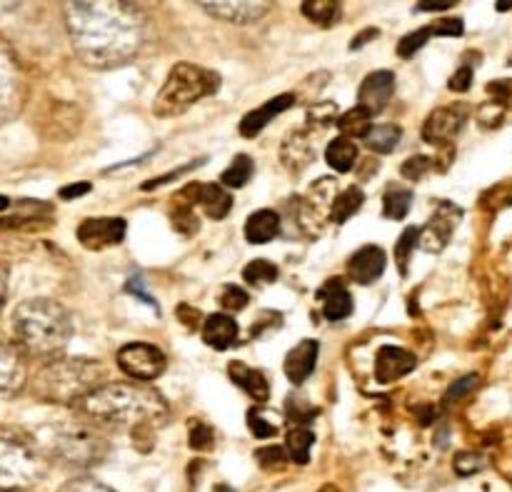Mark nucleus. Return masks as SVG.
<instances>
[{"mask_svg":"<svg viewBox=\"0 0 512 492\" xmlns=\"http://www.w3.org/2000/svg\"><path fill=\"white\" fill-rule=\"evenodd\" d=\"M63 15L75 55L93 70L123 68L145 43V15L133 3H65Z\"/></svg>","mask_w":512,"mask_h":492,"instance_id":"f257e3e1","label":"nucleus"},{"mask_svg":"<svg viewBox=\"0 0 512 492\" xmlns=\"http://www.w3.org/2000/svg\"><path fill=\"white\" fill-rule=\"evenodd\" d=\"M75 410L93 423L120 428H148L168 418L163 395L138 383H103L80 400Z\"/></svg>","mask_w":512,"mask_h":492,"instance_id":"f03ea898","label":"nucleus"},{"mask_svg":"<svg viewBox=\"0 0 512 492\" xmlns=\"http://www.w3.org/2000/svg\"><path fill=\"white\" fill-rule=\"evenodd\" d=\"M73 330V315L58 300H23L13 313L15 343L28 358H38L43 363L63 355L73 338Z\"/></svg>","mask_w":512,"mask_h":492,"instance_id":"7ed1b4c3","label":"nucleus"},{"mask_svg":"<svg viewBox=\"0 0 512 492\" xmlns=\"http://www.w3.org/2000/svg\"><path fill=\"white\" fill-rule=\"evenodd\" d=\"M33 440L40 453L68 468H93L108 455V438L100 425L80 413L78 418L48 423Z\"/></svg>","mask_w":512,"mask_h":492,"instance_id":"20e7f679","label":"nucleus"},{"mask_svg":"<svg viewBox=\"0 0 512 492\" xmlns=\"http://www.w3.org/2000/svg\"><path fill=\"white\" fill-rule=\"evenodd\" d=\"M100 385H103V365L98 360L65 358V355L45 360L30 378V390L35 398L68 408H75Z\"/></svg>","mask_w":512,"mask_h":492,"instance_id":"39448f33","label":"nucleus"},{"mask_svg":"<svg viewBox=\"0 0 512 492\" xmlns=\"http://www.w3.org/2000/svg\"><path fill=\"white\" fill-rule=\"evenodd\" d=\"M220 90V75L195 63H175L165 78L163 88L153 100V115L178 118L193 108L198 100L210 98Z\"/></svg>","mask_w":512,"mask_h":492,"instance_id":"423d86ee","label":"nucleus"},{"mask_svg":"<svg viewBox=\"0 0 512 492\" xmlns=\"http://www.w3.org/2000/svg\"><path fill=\"white\" fill-rule=\"evenodd\" d=\"M45 475V455L33 438L0 425V492H25Z\"/></svg>","mask_w":512,"mask_h":492,"instance_id":"0eeeda50","label":"nucleus"},{"mask_svg":"<svg viewBox=\"0 0 512 492\" xmlns=\"http://www.w3.org/2000/svg\"><path fill=\"white\" fill-rule=\"evenodd\" d=\"M28 103V78L13 45L0 33V125H8Z\"/></svg>","mask_w":512,"mask_h":492,"instance_id":"6e6552de","label":"nucleus"},{"mask_svg":"<svg viewBox=\"0 0 512 492\" xmlns=\"http://www.w3.org/2000/svg\"><path fill=\"white\" fill-rule=\"evenodd\" d=\"M163 350L150 343H128L118 350V368L135 383H153L165 373Z\"/></svg>","mask_w":512,"mask_h":492,"instance_id":"1a4fd4ad","label":"nucleus"},{"mask_svg":"<svg viewBox=\"0 0 512 492\" xmlns=\"http://www.w3.org/2000/svg\"><path fill=\"white\" fill-rule=\"evenodd\" d=\"M468 123V105L450 103L443 108H435L423 123V140L430 145L453 143L460 130Z\"/></svg>","mask_w":512,"mask_h":492,"instance_id":"9d476101","label":"nucleus"},{"mask_svg":"<svg viewBox=\"0 0 512 492\" xmlns=\"http://www.w3.org/2000/svg\"><path fill=\"white\" fill-rule=\"evenodd\" d=\"M173 200L175 203L190 205V208L200 205L203 213L213 220H223L230 213V208H233V198H230L228 188H223L220 183H190Z\"/></svg>","mask_w":512,"mask_h":492,"instance_id":"9b49d317","label":"nucleus"},{"mask_svg":"<svg viewBox=\"0 0 512 492\" xmlns=\"http://www.w3.org/2000/svg\"><path fill=\"white\" fill-rule=\"evenodd\" d=\"M460 215L463 213H460L458 205L440 203L433 218L425 223V228H420V248L428 250V253H440L453 238Z\"/></svg>","mask_w":512,"mask_h":492,"instance_id":"f8f14e48","label":"nucleus"},{"mask_svg":"<svg viewBox=\"0 0 512 492\" xmlns=\"http://www.w3.org/2000/svg\"><path fill=\"white\" fill-rule=\"evenodd\" d=\"M28 383V355L0 333V393H18Z\"/></svg>","mask_w":512,"mask_h":492,"instance_id":"ddd939ff","label":"nucleus"},{"mask_svg":"<svg viewBox=\"0 0 512 492\" xmlns=\"http://www.w3.org/2000/svg\"><path fill=\"white\" fill-rule=\"evenodd\" d=\"M125 230H128V223L123 218H88L78 225L75 235L83 248L103 250L123 243Z\"/></svg>","mask_w":512,"mask_h":492,"instance_id":"4468645a","label":"nucleus"},{"mask_svg":"<svg viewBox=\"0 0 512 492\" xmlns=\"http://www.w3.org/2000/svg\"><path fill=\"white\" fill-rule=\"evenodd\" d=\"M395 93V75L390 70H375L360 83L358 108L368 110L370 115L383 113Z\"/></svg>","mask_w":512,"mask_h":492,"instance_id":"2eb2a0df","label":"nucleus"},{"mask_svg":"<svg viewBox=\"0 0 512 492\" xmlns=\"http://www.w3.org/2000/svg\"><path fill=\"white\" fill-rule=\"evenodd\" d=\"M415 365H418V358L410 350L383 345L378 350V358H375V380L380 385H390L395 380L405 378L408 373H413Z\"/></svg>","mask_w":512,"mask_h":492,"instance_id":"dca6fc26","label":"nucleus"},{"mask_svg":"<svg viewBox=\"0 0 512 492\" xmlns=\"http://www.w3.org/2000/svg\"><path fill=\"white\" fill-rule=\"evenodd\" d=\"M280 160L290 173H303L308 165L315 160V128L293 130L288 138L283 140L280 148Z\"/></svg>","mask_w":512,"mask_h":492,"instance_id":"f3484780","label":"nucleus"},{"mask_svg":"<svg viewBox=\"0 0 512 492\" xmlns=\"http://www.w3.org/2000/svg\"><path fill=\"white\" fill-rule=\"evenodd\" d=\"M385 265H388L385 250L378 245H365L348 260V273L358 285H373L375 280L383 278Z\"/></svg>","mask_w":512,"mask_h":492,"instance_id":"a211bd4d","label":"nucleus"},{"mask_svg":"<svg viewBox=\"0 0 512 492\" xmlns=\"http://www.w3.org/2000/svg\"><path fill=\"white\" fill-rule=\"evenodd\" d=\"M200 8L205 10L208 15L213 18L225 20V23H233V25H250V23H258L265 13L270 10V3H200Z\"/></svg>","mask_w":512,"mask_h":492,"instance_id":"6ab92c4d","label":"nucleus"},{"mask_svg":"<svg viewBox=\"0 0 512 492\" xmlns=\"http://www.w3.org/2000/svg\"><path fill=\"white\" fill-rule=\"evenodd\" d=\"M293 105H295V93H283L278 95V98L268 100L265 105H258L255 110H250V113L243 115V120H240V135H243V138H255L258 133H263L265 125H268L275 115L285 113V110L293 108Z\"/></svg>","mask_w":512,"mask_h":492,"instance_id":"aec40b11","label":"nucleus"},{"mask_svg":"<svg viewBox=\"0 0 512 492\" xmlns=\"http://www.w3.org/2000/svg\"><path fill=\"white\" fill-rule=\"evenodd\" d=\"M320 355V343L318 340H303V343L295 345L288 355H285V375L293 385H303L305 380L313 375L315 365H318Z\"/></svg>","mask_w":512,"mask_h":492,"instance_id":"412c9836","label":"nucleus"},{"mask_svg":"<svg viewBox=\"0 0 512 492\" xmlns=\"http://www.w3.org/2000/svg\"><path fill=\"white\" fill-rule=\"evenodd\" d=\"M318 298L323 300V315L330 323H340V320L350 318L353 313V295L343 285V280L333 278L318 290Z\"/></svg>","mask_w":512,"mask_h":492,"instance_id":"4be33fe9","label":"nucleus"},{"mask_svg":"<svg viewBox=\"0 0 512 492\" xmlns=\"http://www.w3.org/2000/svg\"><path fill=\"white\" fill-rule=\"evenodd\" d=\"M228 375L240 390H245V393H248L250 398L255 400V403H260V405L268 403L270 385H268V380H265V375L260 373V370H255V368H250V365L233 360V363L228 365Z\"/></svg>","mask_w":512,"mask_h":492,"instance_id":"5701e85b","label":"nucleus"},{"mask_svg":"<svg viewBox=\"0 0 512 492\" xmlns=\"http://www.w3.org/2000/svg\"><path fill=\"white\" fill-rule=\"evenodd\" d=\"M203 340L213 350L233 348L235 340H238V323L228 313L208 315L203 323Z\"/></svg>","mask_w":512,"mask_h":492,"instance_id":"b1692460","label":"nucleus"},{"mask_svg":"<svg viewBox=\"0 0 512 492\" xmlns=\"http://www.w3.org/2000/svg\"><path fill=\"white\" fill-rule=\"evenodd\" d=\"M280 225H283V218H280L275 210H258V213L250 215L248 223H245V240L253 245L270 243V240L280 233Z\"/></svg>","mask_w":512,"mask_h":492,"instance_id":"393cba45","label":"nucleus"},{"mask_svg":"<svg viewBox=\"0 0 512 492\" xmlns=\"http://www.w3.org/2000/svg\"><path fill=\"white\" fill-rule=\"evenodd\" d=\"M365 203V193L358 188V185H350V188H345L343 193L335 195L333 198V205H330V223L335 225H345L348 223L353 215L360 213V208H363Z\"/></svg>","mask_w":512,"mask_h":492,"instance_id":"a878e982","label":"nucleus"},{"mask_svg":"<svg viewBox=\"0 0 512 492\" xmlns=\"http://www.w3.org/2000/svg\"><path fill=\"white\" fill-rule=\"evenodd\" d=\"M325 160H328V165L335 173H350L353 165L358 163V145L340 135V138L328 143V148H325Z\"/></svg>","mask_w":512,"mask_h":492,"instance_id":"bb28decb","label":"nucleus"},{"mask_svg":"<svg viewBox=\"0 0 512 492\" xmlns=\"http://www.w3.org/2000/svg\"><path fill=\"white\" fill-rule=\"evenodd\" d=\"M300 10L310 23L320 25V28H333L343 15V5L338 0H305Z\"/></svg>","mask_w":512,"mask_h":492,"instance_id":"cd10ccee","label":"nucleus"},{"mask_svg":"<svg viewBox=\"0 0 512 492\" xmlns=\"http://www.w3.org/2000/svg\"><path fill=\"white\" fill-rule=\"evenodd\" d=\"M340 128V133H343V138L348 140H355V138H368L370 130H373V115L368 113V110L358 108L355 105L353 110H348V113H343L338 118V123H335Z\"/></svg>","mask_w":512,"mask_h":492,"instance_id":"c85d7f7f","label":"nucleus"},{"mask_svg":"<svg viewBox=\"0 0 512 492\" xmlns=\"http://www.w3.org/2000/svg\"><path fill=\"white\" fill-rule=\"evenodd\" d=\"M315 445V433L308 428H298L295 425L293 430L285 438V450H288V458L293 460L295 465H308L310 463V450Z\"/></svg>","mask_w":512,"mask_h":492,"instance_id":"c756f323","label":"nucleus"},{"mask_svg":"<svg viewBox=\"0 0 512 492\" xmlns=\"http://www.w3.org/2000/svg\"><path fill=\"white\" fill-rule=\"evenodd\" d=\"M400 138H403V130H400V125L380 123V125H373L370 135L365 138V145H368L373 153L388 155V153H393L395 145L400 143Z\"/></svg>","mask_w":512,"mask_h":492,"instance_id":"7c9ffc66","label":"nucleus"},{"mask_svg":"<svg viewBox=\"0 0 512 492\" xmlns=\"http://www.w3.org/2000/svg\"><path fill=\"white\" fill-rule=\"evenodd\" d=\"M413 205V190L400 188V185H390L383 195V213L390 220H403L410 213Z\"/></svg>","mask_w":512,"mask_h":492,"instance_id":"2f4dec72","label":"nucleus"},{"mask_svg":"<svg viewBox=\"0 0 512 492\" xmlns=\"http://www.w3.org/2000/svg\"><path fill=\"white\" fill-rule=\"evenodd\" d=\"M253 170V158L250 155H238V158H233L230 168L220 175V185L233 190L245 188L250 183V178H253Z\"/></svg>","mask_w":512,"mask_h":492,"instance_id":"473e14b6","label":"nucleus"},{"mask_svg":"<svg viewBox=\"0 0 512 492\" xmlns=\"http://www.w3.org/2000/svg\"><path fill=\"white\" fill-rule=\"evenodd\" d=\"M420 245V228L410 225V228L403 230V235L395 243V263H398V273L408 275V265H410V255L415 253V248Z\"/></svg>","mask_w":512,"mask_h":492,"instance_id":"72a5a7b5","label":"nucleus"},{"mask_svg":"<svg viewBox=\"0 0 512 492\" xmlns=\"http://www.w3.org/2000/svg\"><path fill=\"white\" fill-rule=\"evenodd\" d=\"M278 275H280L278 268H275L270 260H253V263L245 265V270H243L245 283L260 285V288H263V285L275 283V280H278Z\"/></svg>","mask_w":512,"mask_h":492,"instance_id":"f704fd0d","label":"nucleus"},{"mask_svg":"<svg viewBox=\"0 0 512 492\" xmlns=\"http://www.w3.org/2000/svg\"><path fill=\"white\" fill-rule=\"evenodd\" d=\"M248 428L250 433H253V438L258 440H268V438H275L280 430L278 423H273V420H268V413H265V408H253L248 413Z\"/></svg>","mask_w":512,"mask_h":492,"instance_id":"c9c22d12","label":"nucleus"},{"mask_svg":"<svg viewBox=\"0 0 512 492\" xmlns=\"http://www.w3.org/2000/svg\"><path fill=\"white\" fill-rule=\"evenodd\" d=\"M288 460V450L280 448V445H268V448L255 450V463L263 470H283Z\"/></svg>","mask_w":512,"mask_h":492,"instance_id":"e433bc0d","label":"nucleus"},{"mask_svg":"<svg viewBox=\"0 0 512 492\" xmlns=\"http://www.w3.org/2000/svg\"><path fill=\"white\" fill-rule=\"evenodd\" d=\"M430 35H433V28H420V30H413V33L403 35L398 43L400 58H413V55L418 53L425 43H428Z\"/></svg>","mask_w":512,"mask_h":492,"instance_id":"4c0bfd02","label":"nucleus"},{"mask_svg":"<svg viewBox=\"0 0 512 492\" xmlns=\"http://www.w3.org/2000/svg\"><path fill=\"white\" fill-rule=\"evenodd\" d=\"M338 123V108L335 103H315L308 110V125L310 128H328V125Z\"/></svg>","mask_w":512,"mask_h":492,"instance_id":"58836bf2","label":"nucleus"},{"mask_svg":"<svg viewBox=\"0 0 512 492\" xmlns=\"http://www.w3.org/2000/svg\"><path fill=\"white\" fill-rule=\"evenodd\" d=\"M430 170H433V160H430L428 155H413V158L405 160L403 168H400V173H403V178L418 183V180L425 178Z\"/></svg>","mask_w":512,"mask_h":492,"instance_id":"ea45409f","label":"nucleus"},{"mask_svg":"<svg viewBox=\"0 0 512 492\" xmlns=\"http://www.w3.org/2000/svg\"><path fill=\"white\" fill-rule=\"evenodd\" d=\"M478 385H480V375H475V373L463 375V378L455 380V383L450 385L448 393H445V400H443V403H445V405H450V403H455V400H463L465 395L473 393V390L478 388Z\"/></svg>","mask_w":512,"mask_h":492,"instance_id":"a19ab883","label":"nucleus"},{"mask_svg":"<svg viewBox=\"0 0 512 492\" xmlns=\"http://www.w3.org/2000/svg\"><path fill=\"white\" fill-rule=\"evenodd\" d=\"M248 303L250 298L243 288H238V285H225L223 295H220V305H223L228 313H240V310H245Z\"/></svg>","mask_w":512,"mask_h":492,"instance_id":"79ce46f5","label":"nucleus"},{"mask_svg":"<svg viewBox=\"0 0 512 492\" xmlns=\"http://www.w3.org/2000/svg\"><path fill=\"white\" fill-rule=\"evenodd\" d=\"M453 465H455V473H458L460 478H470V475L480 473V470L485 468V460L483 455L478 453H458L455 455Z\"/></svg>","mask_w":512,"mask_h":492,"instance_id":"37998d69","label":"nucleus"},{"mask_svg":"<svg viewBox=\"0 0 512 492\" xmlns=\"http://www.w3.org/2000/svg\"><path fill=\"white\" fill-rule=\"evenodd\" d=\"M213 445H215L213 428L205 423H193V428H190V448L198 450V453H205V450H210Z\"/></svg>","mask_w":512,"mask_h":492,"instance_id":"c03bdc74","label":"nucleus"},{"mask_svg":"<svg viewBox=\"0 0 512 492\" xmlns=\"http://www.w3.org/2000/svg\"><path fill=\"white\" fill-rule=\"evenodd\" d=\"M60 492H113L108 485H103L95 478H75L70 483H65Z\"/></svg>","mask_w":512,"mask_h":492,"instance_id":"a18cd8bd","label":"nucleus"},{"mask_svg":"<svg viewBox=\"0 0 512 492\" xmlns=\"http://www.w3.org/2000/svg\"><path fill=\"white\" fill-rule=\"evenodd\" d=\"M473 75H475L473 65L463 63L458 68V73H455L453 78H450L448 88L453 90V93H465V90H470V85H473Z\"/></svg>","mask_w":512,"mask_h":492,"instance_id":"49530a36","label":"nucleus"},{"mask_svg":"<svg viewBox=\"0 0 512 492\" xmlns=\"http://www.w3.org/2000/svg\"><path fill=\"white\" fill-rule=\"evenodd\" d=\"M195 165H200V163H188V165H183V168H178V170H170V173H165V175H158V178H150V180H145V183H143V190H145V193H150V190L160 188V185H165V183H173V180H178L180 175L190 173V170H193Z\"/></svg>","mask_w":512,"mask_h":492,"instance_id":"de8ad7c7","label":"nucleus"},{"mask_svg":"<svg viewBox=\"0 0 512 492\" xmlns=\"http://www.w3.org/2000/svg\"><path fill=\"white\" fill-rule=\"evenodd\" d=\"M465 33V23L460 18H445L433 25V35H450V38H460Z\"/></svg>","mask_w":512,"mask_h":492,"instance_id":"09e8293b","label":"nucleus"},{"mask_svg":"<svg viewBox=\"0 0 512 492\" xmlns=\"http://www.w3.org/2000/svg\"><path fill=\"white\" fill-rule=\"evenodd\" d=\"M488 90L498 98V105L512 103V80H495V83L488 85Z\"/></svg>","mask_w":512,"mask_h":492,"instance_id":"8fccbe9b","label":"nucleus"},{"mask_svg":"<svg viewBox=\"0 0 512 492\" xmlns=\"http://www.w3.org/2000/svg\"><path fill=\"white\" fill-rule=\"evenodd\" d=\"M10 295V268L5 263H0V313H3L5 303H8Z\"/></svg>","mask_w":512,"mask_h":492,"instance_id":"3c124183","label":"nucleus"},{"mask_svg":"<svg viewBox=\"0 0 512 492\" xmlns=\"http://www.w3.org/2000/svg\"><path fill=\"white\" fill-rule=\"evenodd\" d=\"M125 290H128V293H133V295H138V298L145 300V303H148L153 310H158V305H155V300L150 298L148 293H145V288H143V283H140V278L128 280V285H125Z\"/></svg>","mask_w":512,"mask_h":492,"instance_id":"603ef678","label":"nucleus"},{"mask_svg":"<svg viewBox=\"0 0 512 492\" xmlns=\"http://www.w3.org/2000/svg\"><path fill=\"white\" fill-rule=\"evenodd\" d=\"M453 5L458 3H455V0H420L418 10H423V13H435V10H448L453 8Z\"/></svg>","mask_w":512,"mask_h":492,"instance_id":"864d4df0","label":"nucleus"},{"mask_svg":"<svg viewBox=\"0 0 512 492\" xmlns=\"http://www.w3.org/2000/svg\"><path fill=\"white\" fill-rule=\"evenodd\" d=\"M90 193V183H73L68 185V188L60 190V198L63 200H73V198H80V195Z\"/></svg>","mask_w":512,"mask_h":492,"instance_id":"5fc2aeb1","label":"nucleus"},{"mask_svg":"<svg viewBox=\"0 0 512 492\" xmlns=\"http://www.w3.org/2000/svg\"><path fill=\"white\" fill-rule=\"evenodd\" d=\"M378 30L375 28H368L365 30V33H360V35H355L353 38V43H350V48L353 50H358V48H363V43H368V40H373V38H378Z\"/></svg>","mask_w":512,"mask_h":492,"instance_id":"6e6d98bb","label":"nucleus"},{"mask_svg":"<svg viewBox=\"0 0 512 492\" xmlns=\"http://www.w3.org/2000/svg\"><path fill=\"white\" fill-rule=\"evenodd\" d=\"M495 10H498V13H505V10H512V0H500V3H495Z\"/></svg>","mask_w":512,"mask_h":492,"instance_id":"4d7b16f0","label":"nucleus"},{"mask_svg":"<svg viewBox=\"0 0 512 492\" xmlns=\"http://www.w3.org/2000/svg\"><path fill=\"white\" fill-rule=\"evenodd\" d=\"M10 208V200L5 198V195H0V213H3V210H8Z\"/></svg>","mask_w":512,"mask_h":492,"instance_id":"13d9d810","label":"nucleus"},{"mask_svg":"<svg viewBox=\"0 0 512 492\" xmlns=\"http://www.w3.org/2000/svg\"><path fill=\"white\" fill-rule=\"evenodd\" d=\"M318 492H340V490L335 488V485H323V488H320Z\"/></svg>","mask_w":512,"mask_h":492,"instance_id":"bf43d9fd","label":"nucleus"},{"mask_svg":"<svg viewBox=\"0 0 512 492\" xmlns=\"http://www.w3.org/2000/svg\"><path fill=\"white\" fill-rule=\"evenodd\" d=\"M213 492H235V490L230 488V485H218V488H215Z\"/></svg>","mask_w":512,"mask_h":492,"instance_id":"052dcab7","label":"nucleus"},{"mask_svg":"<svg viewBox=\"0 0 512 492\" xmlns=\"http://www.w3.org/2000/svg\"><path fill=\"white\" fill-rule=\"evenodd\" d=\"M505 203H508V205H512V195H510V198H508V200H505Z\"/></svg>","mask_w":512,"mask_h":492,"instance_id":"680f3d73","label":"nucleus"}]
</instances>
